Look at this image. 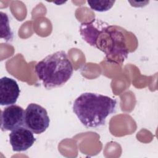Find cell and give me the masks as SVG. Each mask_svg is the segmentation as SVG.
Listing matches in <instances>:
<instances>
[{"instance_id":"obj_1","label":"cell","mask_w":158,"mask_h":158,"mask_svg":"<svg viewBox=\"0 0 158 158\" xmlns=\"http://www.w3.org/2000/svg\"><path fill=\"white\" fill-rule=\"evenodd\" d=\"M80 33L88 44L105 53L108 62L122 64L127 58L128 50L123 34L108 23L93 19L81 24Z\"/></svg>"},{"instance_id":"obj_2","label":"cell","mask_w":158,"mask_h":158,"mask_svg":"<svg viewBox=\"0 0 158 158\" xmlns=\"http://www.w3.org/2000/svg\"><path fill=\"white\" fill-rule=\"evenodd\" d=\"M117 101L94 93L81 94L74 101L73 112L86 128H97L106 123L107 116L115 112Z\"/></svg>"},{"instance_id":"obj_3","label":"cell","mask_w":158,"mask_h":158,"mask_svg":"<svg viewBox=\"0 0 158 158\" xmlns=\"http://www.w3.org/2000/svg\"><path fill=\"white\" fill-rule=\"evenodd\" d=\"M35 73L48 89L64 85L73 72L72 64L64 51H57L46 56L35 67Z\"/></svg>"},{"instance_id":"obj_4","label":"cell","mask_w":158,"mask_h":158,"mask_svg":"<svg viewBox=\"0 0 158 158\" xmlns=\"http://www.w3.org/2000/svg\"><path fill=\"white\" fill-rule=\"evenodd\" d=\"M50 119L46 110L35 103H30L25 110V126L33 133L44 132L49 126Z\"/></svg>"},{"instance_id":"obj_5","label":"cell","mask_w":158,"mask_h":158,"mask_svg":"<svg viewBox=\"0 0 158 158\" xmlns=\"http://www.w3.org/2000/svg\"><path fill=\"white\" fill-rule=\"evenodd\" d=\"M1 128L3 131H12L25 126V110L17 105H10L1 110Z\"/></svg>"},{"instance_id":"obj_6","label":"cell","mask_w":158,"mask_h":158,"mask_svg":"<svg viewBox=\"0 0 158 158\" xmlns=\"http://www.w3.org/2000/svg\"><path fill=\"white\" fill-rule=\"evenodd\" d=\"M35 141L33 132L25 127L16 128L9 134L10 144L12 150L15 152L27 151L32 146Z\"/></svg>"},{"instance_id":"obj_7","label":"cell","mask_w":158,"mask_h":158,"mask_svg":"<svg viewBox=\"0 0 158 158\" xmlns=\"http://www.w3.org/2000/svg\"><path fill=\"white\" fill-rule=\"evenodd\" d=\"M20 90L17 81L7 77L0 80V104L10 106L16 103Z\"/></svg>"},{"instance_id":"obj_8","label":"cell","mask_w":158,"mask_h":158,"mask_svg":"<svg viewBox=\"0 0 158 158\" xmlns=\"http://www.w3.org/2000/svg\"><path fill=\"white\" fill-rule=\"evenodd\" d=\"M1 38L6 41H10L13 38V32L9 26V19L7 14L1 11Z\"/></svg>"},{"instance_id":"obj_9","label":"cell","mask_w":158,"mask_h":158,"mask_svg":"<svg viewBox=\"0 0 158 158\" xmlns=\"http://www.w3.org/2000/svg\"><path fill=\"white\" fill-rule=\"evenodd\" d=\"M115 1H88L89 6L93 10L98 12L107 11L112 7Z\"/></svg>"}]
</instances>
